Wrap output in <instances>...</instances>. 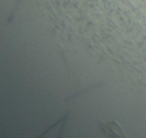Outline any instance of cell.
<instances>
[{
	"instance_id": "1",
	"label": "cell",
	"mask_w": 146,
	"mask_h": 138,
	"mask_svg": "<svg viewBox=\"0 0 146 138\" xmlns=\"http://www.w3.org/2000/svg\"><path fill=\"white\" fill-rule=\"evenodd\" d=\"M100 128L108 138H128V135L124 133V129L116 121L100 123Z\"/></svg>"
}]
</instances>
